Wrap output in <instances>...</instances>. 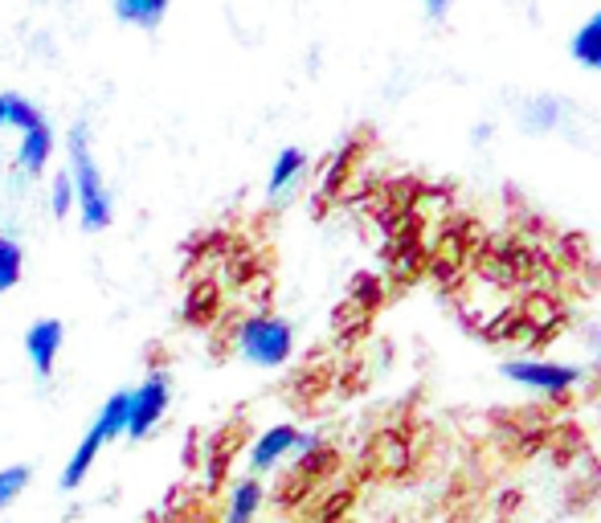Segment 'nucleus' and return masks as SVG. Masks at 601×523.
Returning <instances> with one entry per match:
<instances>
[{"label": "nucleus", "instance_id": "f257e3e1", "mask_svg": "<svg viewBox=\"0 0 601 523\" xmlns=\"http://www.w3.org/2000/svg\"><path fill=\"white\" fill-rule=\"evenodd\" d=\"M70 185H74V205H79V217H82V229L86 233H99V229L111 226V197H107V185H103V172H99V164L91 156V135L86 127H74L70 132Z\"/></svg>", "mask_w": 601, "mask_h": 523}, {"label": "nucleus", "instance_id": "f03ea898", "mask_svg": "<svg viewBox=\"0 0 601 523\" xmlns=\"http://www.w3.org/2000/svg\"><path fill=\"white\" fill-rule=\"evenodd\" d=\"M238 352L258 368H279L291 360L294 327L279 315H250L238 327Z\"/></svg>", "mask_w": 601, "mask_h": 523}, {"label": "nucleus", "instance_id": "7ed1b4c3", "mask_svg": "<svg viewBox=\"0 0 601 523\" xmlns=\"http://www.w3.org/2000/svg\"><path fill=\"white\" fill-rule=\"evenodd\" d=\"M499 373L508 376L511 385H520L528 393H540V397H564L581 385V368L577 364L561 360H540V356H528V360H504Z\"/></svg>", "mask_w": 601, "mask_h": 523}, {"label": "nucleus", "instance_id": "20e7f679", "mask_svg": "<svg viewBox=\"0 0 601 523\" xmlns=\"http://www.w3.org/2000/svg\"><path fill=\"white\" fill-rule=\"evenodd\" d=\"M168 401H173V385H168V376L152 373L139 389L127 393V430H123V433H127V438H135V442H144L147 433L164 421V414H168Z\"/></svg>", "mask_w": 601, "mask_h": 523}, {"label": "nucleus", "instance_id": "39448f33", "mask_svg": "<svg viewBox=\"0 0 601 523\" xmlns=\"http://www.w3.org/2000/svg\"><path fill=\"white\" fill-rule=\"evenodd\" d=\"M315 438L311 433H303L299 426H270L262 438H258L255 446H250V470L255 474H262V470H270V467H279L282 458H291V454H308V450H315Z\"/></svg>", "mask_w": 601, "mask_h": 523}, {"label": "nucleus", "instance_id": "423d86ee", "mask_svg": "<svg viewBox=\"0 0 601 523\" xmlns=\"http://www.w3.org/2000/svg\"><path fill=\"white\" fill-rule=\"evenodd\" d=\"M66 344V327L58 320H33L25 332V352H29V364H33V373L41 380H50L54 376V364H58V352Z\"/></svg>", "mask_w": 601, "mask_h": 523}, {"label": "nucleus", "instance_id": "0eeeda50", "mask_svg": "<svg viewBox=\"0 0 601 523\" xmlns=\"http://www.w3.org/2000/svg\"><path fill=\"white\" fill-rule=\"evenodd\" d=\"M569 57H573L581 70H589V74H601V9H593V13L573 29Z\"/></svg>", "mask_w": 601, "mask_h": 523}, {"label": "nucleus", "instance_id": "6e6552de", "mask_svg": "<svg viewBox=\"0 0 601 523\" xmlns=\"http://www.w3.org/2000/svg\"><path fill=\"white\" fill-rule=\"evenodd\" d=\"M50 156H54V132H50V123H38V127L21 132V148H17L21 172L41 176L45 172V164H50Z\"/></svg>", "mask_w": 601, "mask_h": 523}, {"label": "nucleus", "instance_id": "1a4fd4ad", "mask_svg": "<svg viewBox=\"0 0 601 523\" xmlns=\"http://www.w3.org/2000/svg\"><path fill=\"white\" fill-rule=\"evenodd\" d=\"M303 172H308V151L282 148L279 160H274V168H270V185H267L270 197H274V201H287V192L303 180Z\"/></svg>", "mask_w": 601, "mask_h": 523}, {"label": "nucleus", "instance_id": "9d476101", "mask_svg": "<svg viewBox=\"0 0 601 523\" xmlns=\"http://www.w3.org/2000/svg\"><path fill=\"white\" fill-rule=\"evenodd\" d=\"M262 503H267L262 483H258V479H241V483H234V491H229L226 523H255V515L262 511Z\"/></svg>", "mask_w": 601, "mask_h": 523}, {"label": "nucleus", "instance_id": "9b49d317", "mask_svg": "<svg viewBox=\"0 0 601 523\" xmlns=\"http://www.w3.org/2000/svg\"><path fill=\"white\" fill-rule=\"evenodd\" d=\"M164 13H168L164 0H120V4H115V17L139 29H156L164 21Z\"/></svg>", "mask_w": 601, "mask_h": 523}, {"label": "nucleus", "instance_id": "f8f14e48", "mask_svg": "<svg viewBox=\"0 0 601 523\" xmlns=\"http://www.w3.org/2000/svg\"><path fill=\"white\" fill-rule=\"evenodd\" d=\"M94 430L103 433V442H115V438H123V430H127V393H115V397L99 409V417H94Z\"/></svg>", "mask_w": 601, "mask_h": 523}, {"label": "nucleus", "instance_id": "ddd939ff", "mask_svg": "<svg viewBox=\"0 0 601 523\" xmlns=\"http://www.w3.org/2000/svg\"><path fill=\"white\" fill-rule=\"evenodd\" d=\"M21 274H25V250L13 238L0 233V295L13 291L17 282H21Z\"/></svg>", "mask_w": 601, "mask_h": 523}, {"label": "nucleus", "instance_id": "4468645a", "mask_svg": "<svg viewBox=\"0 0 601 523\" xmlns=\"http://www.w3.org/2000/svg\"><path fill=\"white\" fill-rule=\"evenodd\" d=\"M0 107H4V127H17V132H29V127L45 123V115L21 94H0Z\"/></svg>", "mask_w": 601, "mask_h": 523}, {"label": "nucleus", "instance_id": "2eb2a0df", "mask_svg": "<svg viewBox=\"0 0 601 523\" xmlns=\"http://www.w3.org/2000/svg\"><path fill=\"white\" fill-rule=\"evenodd\" d=\"M217 303H221V299H217V286H214V282H197V286L188 291L185 315H188L193 323H209V320L217 315Z\"/></svg>", "mask_w": 601, "mask_h": 523}, {"label": "nucleus", "instance_id": "dca6fc26", "mask_svg": "<svg viewBox=\"0 0 601 523\" xmlns=\"http://www.w3.org/2000/svg\"><path fill=\"white\" fill-rule=\"evenodd\" d=\"M564 107L557 103V98H532L528 107H524V123L532 127V132H552L557 123H561Z\"/></svg>", "mask_w": 601, "mask_h": 523}, {"label": "nucleus", "instance_id": "f3484780", "mask_svg": "<svg viewBox=\"0 0 601 523\" xmlns=\"http://www.w3.org/2000/svg\"><path fill=\"white\" fill-rule=\"evenodd\" d=\"M29 467H4L0 470V508H9V503H17L21 499V491L29 487Z\"/></svg>", "mask_w": 601, "mask_h": 523}, {"label": "nucleus", "instance_id": "a211bd4d", "mask_svg": "<svg viewBox=\"0 0 601 523\" xmlns=\"http://www.w3.org/2000/svg\"><path fill=\"white\" fill-rule=\"evenodd\" d=\"M50 209H54L58 221H62V217H70V209H74V185H70V172L54 176V188H50Z\"/></svg>", "mask_w": 601, "mask_h": 523}, {"label": "nucleus", "instance_id": "6ab92c4d", "mask_svg": "<svg viewBox=\"0 0 601 523\" xmlns=\"http://www.w3.org/2000/svg\"><path fill=\"white\" fill-rule=\"evenodd\" d=\"M0 127H4V107H0Z\"/></svg>", "mask_w": 601, "mask_h": 523}]
</instances>
